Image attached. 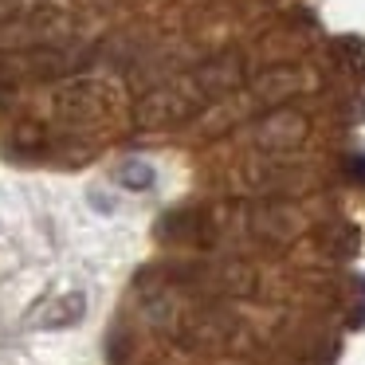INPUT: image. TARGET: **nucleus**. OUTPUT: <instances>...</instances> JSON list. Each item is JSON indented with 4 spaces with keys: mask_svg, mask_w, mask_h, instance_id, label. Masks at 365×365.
Returning a JSON list of instances; mask_svg holds the SVG:
<instances>
[{
    "mask_svg": "<svg viewBox=\"0 0 365 365\" xmlns=\"http://www.w3.org/2000/svg\"><path fill=\"white\" fill-rule=\"evenodd\" d=\"M118 181H122V189L145 192V189H153V169L145 165V161H126V165L118 169Z\"/></svg>",
    "mask_w": 365,
    "mask_h": 365,
    "instance_id": "nucleus-6",
    "label": "nucleus"
},
{
    "mask_svg": "<svg viewBox=\"0 0 365 365\" xmlns=\"http://www.w3.org/2000/svg\"><path fill=\"white\" fill-rule=\"evenodd\" d=\"M51 114L59 122H75V126H87L110 114V87L98 79H67L56 87L51 95Z\"/></svg>",
    "mask_w": 365,
    "mask_h": 365,
    "instance_id": "nucleus-3",
    "label": "nucleus"
},
{
    "mask_svg": "<svg viewBox=\"0 0 365 365\" xmlns=\"http://www.w3.org/2000/svg\"><path fill=\"white\" fill-rule=\"evenodd\" d=\"M83 310H87V299H83L79 291L75 294H63V299L51 307V314L43 318V326H75L83 318Z\"/></svg>",
    "mask_w": 365,
    "mask_h": 365,
    "instance_id": "nucleus-5",
    "label": "nucleus"
},
{
    "mask_svg": "<svg viewBox=\"0 0 365 365\" xmlns=\"http://www.w3.org/2000/svg\"><path fill=\"white\" fill-rule=\"evenodd\" d=\"M67 32V16L56 9H28L0 16V51H43L56 48Z\"/></svg>",
    "mask_w": 365,
    "mask_h": 365,
    "instance_id": "nucleus-2",
    "label": "nucleus"
},
{
    "mask_svg": "<svg viewBox=\"0 0 365 365\" xmlns=\"http://www.w3.org/2000/svg\"><path fill=\"white\" fill-rule=\"evenodd\" d=\"M240 83H244L240 56H220L212 63H200L197 71L173 75V79L158 83L153 91H145L134 106V122L142 130H173L181 122L200 118L208 106L232 95Z\"/></svg>",
    "mask_w": 365,
    "mask_h": 365,
    "instance_id": "nucleus-1",
    "label": "nucleus"
},
{
    "mask_svg": "<svg viewBox=\"0 0 365 365\" xmlns=\"http://www.w3.org/2000/svg\"><path fill=\"white\" fill-rule=\"evenodd\" d=\"M247 138H252V145H259L263 153H283V150H291V145H299L302 138H307V118H302L299 110H271V114H263L259 122H252Z\"/></svg>",
    "mask_w": 365,
    "mask_h": 365,
    "instance_id": "nucleus-4",
    "label": "nucleus"
}]
</instances>
